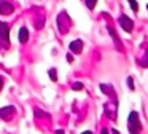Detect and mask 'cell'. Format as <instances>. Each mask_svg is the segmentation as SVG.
Instances as JSON below:
<instances>
[{"instance_id": "6da1fadb", "label": "cell", "mask_w": 148, "mask_h": 134, "mask_svg": "<svg viewBox=\"0 0 148 134\" xmlns=\"http://www.w3.org/2000/svg\"><path fill=\"white\" fill-rule=\"evenodd\" d=\"M127 128L131 134H140L142 131V123H140V117L135 110H132L127 117Z\"/></svg>"}, {"instance_id": "7a4b0ae2", "label": "cell", "mask_w": 148, "mask_h": 134, "mask_svg": "<svg viewBox=\"0 0 148 134\" xmlns=\"http://www.w3.org/2000/svg\"><path fill=\"white\" fill-rule=\"evenodd\" d=\"M103 113L112 121H116V118H118V102H116V97L110 99L108 102L103 104Z\"/></svg>"}, {"instance_id": "3957f363", "label": "cell", "mask_w": 148, "mask_h": 134, "mask_svg": "<svg viewBox=\"0 0 148 134\" xmlns=\"http://www.w3.org/2000/svg\"><path fill=\"white\" fill-rule=\"evenodd\" d=\"M0 43L5 46L10 45V26L7 22H0Z\"/></svg>"}, {"instance_id": "277c9868", "label": "cell", "mask_w": 148, "mask_h": 134, "mask_svg": "<svg viewBox=\"0 0 148 134\" xmlns=\"http://www.w3.org/2000/svg\"><path fill=\"white\" fill-rule=\"evenodd\" d=\"M58 26H59V30H61V34H65V32L69 30L70 19H69V16L65 15V13H59V16H58Z\"/></svg>"}, {"instance_id": "5b68a950", "label": "cell", "mask_w": 148, "mask_h": 134, "mask_svg": "<svg viewBox=\"0 0 148 134\" xmlns=\"http://www.w3.org/2000/svg\"><path fill=\"white\" fill-rule=\"evenodd\" d=\"M14 113H16V107H13V105H7V107L0 108V118L5 121L11 120L14 117Z\"/></svg>"}, {"instance_id": "8992f818", "label": "cell", "mask_w": 148, "mask_h": 134, "mask_svg": "<svg viewBox=\"0 0 148 134\" xmlns=\"http://www.w3.org/2000/svg\"><path fill=\"white\" fill-rule=\"evenodd\" d=\"M107 32H108L110 37H112V40H113V43H115L116 50H118V51H123V41L119 40V37H118V34H116V30L112 27V26H107Z\"/></svg>"}, {"instance_id": "52a82bcc", "label": "cell", "mask_w": 148, "mask_h": 134, "mask_svg": "<svg viewBox=\"0 0 148 134\" xmlns=\"http://www.w3.org/2000/svg\"><path fill=\"white\" fill-rule=\"evenodd\" d=\"M119 24H121V27L124 29L127 34H131L132 29H134V21H132L129 16H126V15H123L121 18H119Z\"/></svg>"}, {"instance_id": "ba28073f", "label": "cell", "mask_w": 148, "mask_h": 134, "mask_svg": "<svg viewBox=\"0 0 148 134\" xmlns=\"http://www.w3.org/2000/svg\"><path fill=\"white\" fill-rule=\"evenodd\" d=\"M13 10H14V6L10 0H0V15L8 16L13 13Z\"/></svg>"}, {"instance_id": "9c48e42d", "label": "cell", "mask_w": 148, "mask_h": 134, "mask_svg": "<svg viewBox=\"0 0 148 134\" xmlns=\"http://www.w3.org/2000/svg\"><path fill=\"white\" fill-rule=\"evenodd\" d=\"M100 91L103 94H107L110 99H115L116 97V93H115V88H113L110 83H100Z\"/></svg>"}, {"instance_id": "30bf717a", "label": "cell", "mask_w": 148, "mask_h": 134, "mask_svg": "<svg viewBox=\"0 0 148 134\" xmlns=\"http://www.w3.org/2000/svg\"><path fill=\"white\" fill-rule=\"evenodd\" d=\"M69 48H70V53L80 54L81 51H83V41H81V40H73V41H70Z\"/></svg>"}, {"instance_id": "8fae6325", "label": "cell", "mask_w": 148, "mask_h": 134, "mask_svg": "<svg viewBox=\"0 0 148 134\" xmlns=\"http://www.w3.org/2000/svg\"><path fill=\"white\" fill-rule=\"evenodd\" d=\"M18 38H19V43H26V41L29 40V29H27V27H21Z\"/></svg>"}, {"instance_id": "7c38bea8", "label": "cell", "mask_w": 148, "mask_h": 134, "mask_svg": "<svg viewBox=\"0 0 148 134\" xmlns=\"http://www.w3.org/2000/svg\"><path fill=\"white\" fill-rule=\"evenodd\" d=\"M34 113H35V117L37 118H49V113H46V112H43V110H40V108H35V112H34Z\"/></svg>"}, {"instance_id": "4fadbf2b", "label": "cell", "mask_w": 148, "mask_h": 134, "mask_svg": "<svg viewBox=\"0 0 148 134\" xmlns=\"http://www.w3.org/2000/svg\"><path fill=\"white\" fill-rule=\"evenodd\" d=\"M138 66L148 67V48H147V53H145V56L142 57V61H138Z\"/></svg>"}, {"instance_id": "5bb4252c", "label": "cell", "mask_w": 148, "mask_h": 134, "mask_svg": "<svg viewBox=\"0 0 148 134\" xmlns=\"http://www.w3.org/2000/svg\"><path fill=\"white\" fill-rule=\"evenodd\" d=\"M84 3H86V6H88L89 10H94V8H96L97 0H84Z\"/></svg>"}, {"instance_id": "9a60e30c", "label": "cell", "mask_w": 148, "mask_h": 134, "mask_svg": "<svg viewBox=\"0 0 148 134\" xmlns=\"http://www.w3.org/2000/svg\"><path fill=\"white\" fill-rule=\"evenodd\" d=\"M72 89H73V91H81V89H83V83H81V82H75L73 85H72Z\"/></svg>"}, {"instance_id": "2e32d148", "label": "cell", "mask_w": 148, "mask_h": 134, "mask_svg": "<svg viewBox=\"0 0 148 134\" xmlns=\"http://www.w3.org/2000/svg\"><path fill=\"white\" fill-rule=\"evenodd\" d=\"M126 83H127L129 89H132V91L135 89V85H134V80H132V77H127V78H126Z\"/></svg>"}, {"instance_id": "e0dca14e", "label": "cell", "mask_w": 148, "mask_h": 134, "mask_svg": "<svg viewBox=\"0 0 148 134\" xmlns=\"http://www.w3.org/2000/svg\"><path fill=\"white\" fill-rule=\"evenodd\" d=\"M49 78H51L53 82H58V73H56V69L49 70Z\"/></svg>"}, {"instance_id": "ac0fdd59", "label": "cell", "mask_w": 148, "mask_h": 134, "mask_svg": "<svg viewBox=\"0 0 148 134\" xmlns=\"http://www.w3.org/2000/svg\"><path fill=\"white\" fill-rule=\"evenodd\" d=\"M127 2H129V5H131L132 11H137V10H138V5H137V2H135V0H127Z\"/></svg>"}, {"instance_id": "d6986e66", "label": "cell", "mask_w": 148, "mask_h": 134, "mask_svg": "<svg viewBox=\"0 0 148 134\" xmlns=\"http://www.w3.org/2000/svg\"><path fill=\"white\" fill-rule=\"evenodd\" d=\"M67 61H69V62H73V56H72L70 53L67 54Z\"/></svg>"}, {"instance_id": "ffe728a7", "label": "cell", "mask_w": 148, "mask_h": 134, "mask_svg": "<svg viewBox=\"0 0 148 134\" xmlns=\"http://www.w3.org/2000/svg\"><path fill=\"white\" fill-rule=\"evenodd\" d=\"M100 134H108V129H107V128H102V131H100Z\"/></svg>"}, {"instance_id": "44dd1931", "label": "cell", "mask_w": 148, "mask_h": 134, "mask_svg": "<svg viewBox=\"0 0 148 134\" xmlns=\"http://www.w3.org/2000/svg\"><path fill=\"white\" fill-rule=\"evenodd\" d=\"M2 88H3V78L0 77V91H2Z\"/></svg>"}, {"instance_id": "7402d4cb", "label": "cell", "mask_w": 148, "mask_h": 134, "mask_svg": "<svg viewBox=\"0 0 148 134\" xmlns=\"http://www.w3.org/2000/svg\"><path fill=\"white\" fill-rule=\"evenodd\" d=\"M56 134H65V133H64V129H58V131H56Z\"/></svg>"}, {"instance_id": "603a6c76", "label": "cell", "mask_w": 148, "mask_h": 134, "mask_svg": "<svg viewBox=\"0 0 148 134\" xmlns=\"http://www.w3.org/2000/svg\"><path fill=\"white\" fill-rule=\"evenodd\" d=\"M112 134H119V131H116V129H112Z\"/></svg>"}, {"instance_id": "cb8c5ba5", "label": "cell", "mask_w": 148, "mask_h": 134, "mask_svg": "<svg viewBox=\"0 0 148 134\" xmlns=\"http://www.w3.org/2000/svg\"><path fill=\"white\" fill-rule=\"evenodd\" d=\"M81 134H92V133H91V131H83Z\"/></svg>"}, {"instance_id": "d4e9b609", "label": "cell", "mask_w": 148, "mask_h": 134, "mask_svg": "<svg viewBox=\"0 0 148 134\" xmlns=\"http://www.w3.org/2000/svg\"><path fill=\"white\" fill-rule=\"evenodd\" d=\"M147 8H148V5H147Z\"/></svg>"}]
</instances>
